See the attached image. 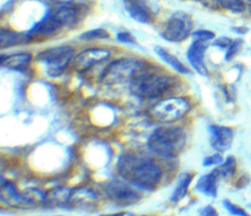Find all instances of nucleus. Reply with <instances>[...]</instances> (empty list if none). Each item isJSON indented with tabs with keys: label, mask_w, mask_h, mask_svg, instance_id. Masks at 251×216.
<instances>
[{
	"label": "nucleus",
	"mask_w": 251,
	"mask_h": 216,
	"mask_svg": "<svg viewBox=\"0 0 251 216\" xmlns=\"http://www.w3.org/2000/svg\"><path fill=\"white\" fill-rule=\"evenodd\" d=\"M117 168L124 179L139 190L152 191L162 179V169L154 160L135 153L122 154Z\"/></svg>",
	"instance_id": "nucleus-1"
},
{
	"label": "nucleus",
	"mask_w": 251,
	"mask_h": 216,
	"mask_svg": "<svg viewBox=\"0 0 251 216\" xmlns=\"http://www.w3.org/2000/svg\"><path fill=\"white\" fill-rule=\"evenodd\" d=\"M186 144V134L179 126L156 128L147 140V148L157 155L174 157L178 155Z\"/></svg>",
	"instance_id": "nucleus-2"
},
{
	"label": "nucleus",
	"mask_w": 251,
	"mask_h": 216,
	"mask_svg": "<svg viewBox=\"0 0 251 216\" xmlns=\"http://www.w3.org/2000/svg\"><path fill=\"white\" fill-rule=\"evenodd\" d=\"M172 85L171 77L144 70L129 82V90L137 98L156 99L167 93Z\"/></svg>",
	"instance_id": "nucleus-3"
},
{
	"label": "nucleus",
	"mask_w": 251,
	"mask_h": 216,
	"mask_svg": "<svg viewBox=\"0 0 251 216\" xmlns=\"http://www.w3.org/2000/svg\"><path fill=\"white\" fill-rule=\"evenodd\" d=\"M144 71V65L136 59H119L112 62L102 72L101 81L107 85L130 82Z\"/></svg>",
	"instance_id": "nucleus-4"
},
{
	"label": "nucleus",
	"mask_w": 251,
	"mask_h": 216,
	"mask_svg": "<svg viewBox=\"0 0 251 216\" xmlns=\"http://www.w3.org/2000/svg\"><path fill=\"white\" fill-rule=\"evenodd\" d=\"M190 108V102L186 98L170 97L155 104L150 109V113L158 121L173 122L183 117Z\"/></svg>",
	"instance_id": "nucleus-5"
},
{
	"label": "nucleus",
	"mask_w": 251,
	"mask_h": 216,
	"mask_svg": "<svg viewBox=\"0 0 251 216\" xmlns=\"http://www.w3.org/2000/svg\"><path fill=\"white\" fill-rule=\"evenodd\" d=\"M74 55L75 51L72 47H53L40 52L37 55V60L44 64L48 75L56 77L63 73L71 61L75 58Z\"/></svg>",
	"instance_id": "nucleus-6"
},
{
	"label": "nucleus",
	"mask_w": 251,
	"mask_h": 216,
	"mask_svg": "<svg viewBox=\"0 0 251 216\" xmlns=\"http://www.w3.org/2000/svg\"><path fill=\"white\" fill-rule=\"evenodd\" d=\"M193 27L190 16L184 12H176L171 16L162 32V37L169 42H181L185 40Z\"/></svg>",
	"instance_id": "nucleus-7"
},
{
	"label": "nucleus",
	"mask_w": 251,
	"mask_h": 216,
	"mask_svg": "<svg viewBox=\"0 0 251 216\" xmlns=\"http://www.w3.org/2000/svg\"><path fill=\"white\" fill-rule=\"evenodd\" d=\"M33 194L21 193L12 181L1 178L0 199L6 205L17 208L33 207L36 205V200L33 197Z\"/></svg>",
	"instance_id": "nucleus-8"
},
{
	"label": "nucleus",
	"mask_w": 251,
	"mask_h": 216,
	"mask_svg": "<svg viewBox=\"0 0 251 216\" xmlns=\"http://www.w3.org/2000/svg\"><path fill=\"white\" fill-rule=\"evenodd\" d=\"M104 193L112 202L122 206L136 203L141 198V195L130 185L118 180L109 182L104 188Z\"/></svg>",
	"instance_id": "nucleus-9"
},
{
	"label": "nucleus",
	"mask_w": 251,
	"mask_h": 216,
	"mask_svg": "<svg viewBox=\"0 0 251 216\" xmlns=\"http://www.w3.org/2000/svg\"><path fill=\"white\" fill-rule=\"evenodd\" d=\"M208 131L210 146L215 151L224 153L230 149L234 138L232 128L225 125L211 124L208 127Z\"/></svg>",
	"instance_id": "nucleus-10"
},
{
	"label": "nucleus",
	"mask_w": 251,
	"mask_h": 216,
	"mask_svg": "<svg viewBox=\"0 0 251 216\" xmlns=\"http://www.w3.org/2000/svg\"><path fill=\"white\" fill-rule=\"evenodd\" d=\"M111 56V51L105 48H90L81 51L74 58L73 66L78 71L82 72L98 63L106 61Z\"/></svg>",
	"instance_id": "nucleus-11"
},
{
	"label": "nucleus",
	"mask_w": 251,
	"mask_h": 216,
	"mask_svg": "<svg viewBox=\"0 0 251 216\" xmlns=\"http://www.w3.org/2000/svg\"><path fill=\"white\" fill-rule=\"evenodd\" d=\"M207 47L208 42L194 40L186 52V57L190 65L202 76L208 75V68L204 62V54Z\"/></svg>",
	"instance_id": "nucleus-12"
},
{
	"label": "nucleus",
	"mask_w": 251,
	"mask_h": 216,
	"mask_svg": "<svg viewBox=\"0 0 251 216\" xmlns=\"http://www.w3.org/2000/svg\"><path fill=\"white\" fill-rule=\"evenodd\" d=\"M221 179V175L217 168L213 169L212 171L203 174L198 178L196 181L194 189L209 197H216L218 195V188L219 182Z\"/></svg>",
	"instance_id": "nucleus-13"
},
{
	"label": "nucleus",
	"mask_w": 251,
	"mask_h": 216,
	"mask_svg": "<svg viewBox=\"0 0 251 216\" xmlns=\"http://www.w3.org/2000/svg\"><path fill=\"white\" fill-rule=\"evenodd\" d=\"M77 8L71 4H64L60 6L52 16L60 25V27L74 24L77 20Z\"/></svg>",
	"instance_id": "nucleus-14"
},
{
	"label": "nucleus",
	"mask_w": 251,
	"mask_h": 216,
	"mask_svg": "<svg viewBox=\"0 0 251 216\" xmlns=\"http://www.w3.org/2000/svg\"><path fill=\"white\" fill-rule=\"evenodd\" d=\"M31 58V54L29 53H17L9 56H2L1 65L9 69L23 70L29 65Z\"/></svg>",
	"instance_id": "nucleus-15"
},
{
	"label": "nucleus",
	"mask_w": 251,
	"mask_h": 216,
	"mask_svg": "<svg viewBox=\"0 0 251 216\" xmlns=\"http://www.w3.org/2000/svg\"><path fill=\"white\" fill-rule=\"evenodd\" d=\"M72 192L73 190L66 187L54 188L50 190L48 193L44 194L43 202L51 205H56V206L66 205L70 201Z\"/></svg>",
	"instance_id": "nucleus-16"
},
{
	"label": "nucleus",
	"mask_w": 251,
	"mask_h": 216,
	"mask_svg": "<svg viewBox=\"0 0 251 216\" xmlns=\"http://www.w3.org/2000/svg\"><path fill=\"white\" fill-rule=\"evenodd\" d=\"M126 10L130 17L138 22H149L151 20L150 9L140 0H127Z\"/></svg>",
	"instance_id": "nucleus-17"
},
{
	"label": "nucleus",
	"mask_w": 251,
	"mask_h": 216,
	"mask_svg": "<svg viewBox=\"0 0 251 216\" xmlns=\"http://www.w3.org/2000/svg\"><path fill=\"white\" fill-rule=\"evenodd\" d=\"M155 52L163 62H165L167 65H169L172 68H174L178 73H181V74L190 73L189 69L175 55L171 54L165 48L157 46V47H155Z\"/></svg>",
	"instance_id": "nucleus-18"
},
{
	"label": "nucleus",
	"mask_w": 251,
	"mask_h": 216,
	"mask_svg": "<svg viewBox=\"0 0 251 216\" xmlns=\"http://www.w3.org/2000/svg\"><path fill=\"white\" fill-rule=\"evenodd\" d=\"M192 178L193 175L190 172H183L179 175L176 186L171 195L172 202H178L187 194V191L192 181Z\"/></svg>",
	"instance_id": "nucleus-19"
},
{
	"label": "nucleus",
	"mask_w": 251,
	"mask_h": 216,
	"mask_svg": "<svg viewBox=\"0 0 251 216\" xmlns=\"http://www.w3.org/2000/svg\"><path fill=\"white\" fill-rule=\"evenodd\" d=\"M30 35L28 32L26 33H20L10 30H2L1 31V38H0V46L2 49L15 46L21 43H25L30 39Z\"/></svg>",
	"instance_id": "nucleus-20"
},
{
	"label": "nucleus",
	"mask_w": 251,
	"mask_h": 216,
	"mask_svg": "<svg viewBox=\"0 0 251 216\" xmlns=\"http://www.w3.org/2000/svg\"><path fill=\"white\" fill-rule=\"evenodd\" d=\"M97 198V194L94 191L87 188H79L72 192L70 201L71 204H85L86 202L95 201Z\"/></svg>",
	"instance_id": "nucleus-21"
},
{
	"label": "nucleus",
	"mask_w": 251,
	"mask_h": 216,
	"mask_svg": "<svg viewBox=\"0 0 251 216\" xmlns=\"http://www.w3.org/2000/svg\"><path fill=\"white\" fill-rule=\"evenodd\" d=\"M221 178L231 179L234 177L237 171V160L233 155L226 156L223 163L217 167Z\"/></svg>",
	"instance_id": "nucleus-22"
},
{
	"label": "nucleus",
	"mask_w": 251,
	"mask_h": 216,
	"mask_svg": "<svg viewBox=\"0 0 251 216\" xmlns=\"http://www.w3.org/2000/svg\"><path fill=\"white\" fill-rule=\"evenodd\" d=\"M223 205L226 208V210L233 216H251V214L242 206L230 201L229 199H224Z\"/></svg>",
	"instance_id": "nucleus-23"
},
{
	"label": "nucleus",
	"mask_w": 251,
	"mask_h": 216,
	"mask_svg": "<svg viewBox=\"0 0 251 216\" xmlns=\"http://www.w3.org/2000/svg\"><path fill=\"white\" fill-rule=\"evenodd\" d=\"M219 5L232 13H241L245 9L242 0H219Z\"/></svg>",
	"instance_id": "nucleus-24"
},
{
	"label": "nucleus",
	"mask_w": 251,
	"mask_h": 216,
	"mask_svg": "<svg viewBox=\"0 0 251 216\" xmlns=\"http://www.w3.org/2000/svg\"><path fill=\"white\" fill-rule=\"evenodd\" d=\"M224 156L222 155L221 152H215L212 153L210 155H207L204 157L203 161H202V165L204 167H211V166H219L223 163L224 161Z\"/></svg>",
	"instance_id": "nucleus-25"
},
{
	"label": "nucleus",
	"mask_w": 251,
	"mask_h": 216,
	"mask_svg": "<svg viewBox=\"0 0 251 216\" xmlns=\"http://www.w3.org/2000/svg\"><path fill=\"white\" fill-rule=\"evenodd\" d=\"M82 39L84 40H93L96 38H107L109 37L107 31H105L104 29H94V30H89L87 32H84L81 36Z\"/></svg>",
	"instance_id": "nucleus-26"
},
{
	"label": "nucleus",
	"mask_w": 251,
	"mask_h": 216,
	"mask_svg": "<svg viewBox=\"0 0 251 216\" xmlns=\"http://www.w3.org/2000/svg\"><path fill=\"white\" fill-rule=\"evenodd\" d=\"M192 37L194 38V40L208 42L209 40H211L215 37V34H214V32L210 31V30L199 29V30H196L192 33Z\"/></svg>",
	"instance_id": "nucleus-27"
},
{
	"label": "nucleus",
	"mask_w": 251,
	"mask_h": 216,
	"mask_svg": "<svg viewBox=\"0 0 251 216\" xmlns=\"http://www.w3.org/2000/svg\"><path fill=\"white\" fill-rule=\"evenodd\" d=\"M117 39L126 44H135V38L130 32L127 31H121L117 34Z\"/></svg>",
	"instance_id": "nucleus-28"
},
{
	"label": "nucleus",
	"mask_w": 251,
	"mask_h": 216,
	"mask_svg": "<svg viewBox=\"0 0 251 216\" xmlns=\"http://www.w3.org/2000/svg\"><path fill=\"white\" fill-rule=\"evenodd\" d=\"M199 216H219L218 210L211 204H207L198 210Z\"/></svg>",
	"instance_id": "nucleus-29"
},
{
	"label": "nucleus",
	"mask_w": 251,
	"mask_h": 216,
	"mask_svg": "<svg viewBox=\"0 0 251 216\" xmlns=\"http://www.w3.org/2000/svg\"><path fill=\"white\" fill-rule=\"evenodd\" d=\"M240 46V41L239 40H235L232 41V43L230 44V46L227 48V52L226 54V60L229 61L233 58V56L236 54V52L238 51Z\"/></svg>",
	"instance_id": "nucleus-30"
},
{
	"label": "nucleus",
	"mask_w": 251,
	"mask_h": 216,
	"mask_svg": "<svg viewBox=\"0 0 251 216\" xmlns=\"http://www.w3.org/2000/svg\"><path fill=\"white\" fill-rule=\"evenodd\" d=\"M232 43V41L227 38V37H221L219 39H217L215 42H214V45L220 47V48H228L230 46V44Z\"/></svg>",
	"instance_id": "nucleus-31"
},
{
	"label": "nucleus",
	"mask_w": 251,
	"mask_h": 216,
	"mask_svg": "<svg viewBox=\"0 0 251 216\" xmlns=\"http://www.w3.org/2000/svg\"><path fill=\"white\" fill-rule=\"evenodd\" d=\"M205 3V5L209 6V7H215L217 5H219V0H201Z\"/></svg>",
	"instance_id": "nucleus-32"
},
{
	"label": "nucleus",
	"mask_w": 251,
	"mask_h": 216,
	"mask_svg": "<svg viewBox=\"0 0 251 216\" xmlns=\"http://www.w3.org/2000/svg\"><path fill=\"white\" fill-rule=\"evenodd\" d=\"M127 212H116V213H111V214H102L99 216H127Z\"/></svg>",
	"instance_id": "nucleus-33"
},
{
	"label": "nucleus",
	"mask_w": 251,
	"mask_h": 216,
	"mask_svg": "<svg viewBox=\"0 0 251 216\" xmlns=\"http://www.w3.org/2000/svg\"><path fill=\"white\" fill-rule=\"evenodd\" d=\"M242 1H243V3H246L251 7V0H242Z\"/></svg>",
	"instance_id": "nucleus-34"
},
{
	"label": "nucleus",
	"mask_w": 251,
	"mask_h": 216,
	"mask_svg": "<svg viewBox=\"0 0 251 216\" xmlns=\"http://www.w3.org/2000/svg\"><path fill=\"white\" fill-rule=\"evenodd\" d=\"M248 207L251 209V203H249V204H248Z\"/></svg>",
	"instance_id": "nucleus-35"
},
{
	"label": "nucleus",
	"mask_w": 251,
	"mask_h": 216,
	"mask_svg": "<svg viewBox=\"0 0 251 216\" xmlns=\"http://www.w3.org/2000/svg\"><path fill=\"white\" fill-rule=\"evenodd\" d=\"M143 216H145V215H143Z\"/></svg>",
	"instance_id": "nucleus-36"
},
{
	"label": "nucleus",
	"mask_w": 251,
	"mask_h": 216,
	"mask_svg": "<svg viewBox=\"0 0 251 216\" xmlns=\"http://www.w3.org/2000/svg\"><path fill=\"white\" fill-rule=\"evenodd\" d=\"M250 10H251V9H250Z\"/></svg>",
	"instance_id": "nucleus-37"
}]
</instances>
